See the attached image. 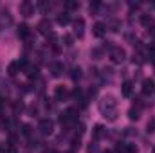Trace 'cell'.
<instances>
[{
	"instance_id": "6da1fadb",
	"label": "cell",
	"mask_w": 155,
	"mask_h": 153,
	"mask_svg": "<svg viewBox=\"0 0 155 153\" xmlns=\"http://www.w3.org/2000/svg\"><path fill=\"white\" fill-rule=\"evenodd\" d=\"M99 112L110 122L117 121V115H119V112H117V101L112 94H107V96H103L99 99Z\"/></svg>"
},
{
	"instance_id": "7a4b0ae2",
	"label": "cell",
	"mask_w": 155,
	"mask_h": 153,
	"mask_svg": "<svg viewBox=\"0 0 155 153\" xmlns=\"http://www.w3.org/2000/svg\"><path fill=\"white\" fill-rule=\"evenodd\" d=\"M78 112L74 110V108H69V110H65L63 114L60 115V124L63 126V128H71L72 124H76L78 121Z\"/></svg>"
},
{
	"instance_id": "3957f363",
	"label": "cell",
	"mask_w": 155,
	"mask_h": 153,
	"mask_svg": "<svg viewBox=\"0 0 155 153\" xmlns=\"http://www.w3.org/2000/svg\"><path fill=\"white\" fill-rule=\"evenodd\" d=\"M38 130L41 135H51L54 132V121L51 117H43L40 119V124H38Z\"/></svg>"
},
{
	"instance_id": "277c9868",
	"label": "cell",
	"mask_w": 155,
	"mask_h": 153,
	"mask_svg": "<svg viewBox=\"0 0 155 153\" xmlns=\"http://www.w3.org/2000/svg\"><path fill=\"white\" fill-rule=\"evenodd\" d=\"M126 58V50L123 47H112L110 50V61L112 63H123Z\"/></svg>"
},
{
	"instance_id": "5b68a950",
	"label": "cell",
	"mask_w": 155,
	"mask_h": 153,
	"mask_svg": "<svg viewBox=\"0 0 155 153\" xmlns=\"http://www.w3.org/2000/svg\"><path fill=\"white\" fill-rule=\"evenodd\" d=\"M20 13H22L25 18H29V16L35 15V5H33L31 2H22V4H20Z\"/></svg>"
},
{
	"instance_id": "8992f818",
	"label": "cell",
	"mask_w": 155,
	"mask_h": 153,
	"mask_svg": "<svg viewBox=\"0 0 155 153\" xmlns=\"http://www.w3.org/2000/svg\"><path fill=\"white\" fill-rule=\"evenodd\" d=\"M105 33H107V25H105L103 22H96L94 27H92V34H94L96 38H103Z\"/></svg>"
},
{
	"instance_id": "52a82bcc",
	"label": "cell",
	"mask_w": 155,
	"mask_h": 153,
	"mask_svg": "<svg viewBox=\"0 0 155 153\" xmlns=\"http://www.w3.org/2000/svg\"><path fill=\"white\" fill-rule=\"evenodd\" d=\"M141 90H143V94H144V96H150V94H153V92H155V83H153V79H143V86H141Z\"/></svg>"
},
{
	"instance_id": "ba28073f",
	"label": "cell",
	"mask_w": 155,
	"mask_h": 153,
	"mask_svg": "<svg viewBox=\"0 0 155 153\" xmlns=\"http://www.w3.org/2000/svg\"><path fill=\"white\" fill-rule=\"evenodd\" d=\"M74 34L78 38H83V34H85V20L83 18L74 20Z\"/></svg>"
},
{
	"instance_id": "9c48e42d",
	"label": "cell",
	"mask_w": 155,
	"mask_h": 153,
	"mask_svg": "<svg viewBox=\"0 0 155 153\" xmlns=\"http://www.w3.org/2000/svg\"><path fill=\"white\" fill-rule=\"evenodd\" d=\"M13 24V16H11V13L5 9V11H2L0 13V29H4V25H11Z\"/></svg>"
},
{
	"instance_id": "30bf717a",
	"label": "cell",
	"mask_w": 155,
	"mask_h": 153,
	"mask_svg": "<svg viewBox=\"0 0 155 153\" xmlns=\"http://www.w3.org/2000/svg\"><path fill=\"white\" fill-rule=\"evenodd\" d=\"M105 133H107L105 126H103V124H96V126H94V132H92V137H94L96 141H99V139L105 137Z\"/></svg>"
},
{
	"instance_id": "8fae6325",
	"label": "cell",
	"mask_w": 155,
	"mask_h": 153,
	"mask_svg": "<svg viewBox=\"0 0 155 153\" xmlns=\"http://www.w3.org/2000/svg\"><path fill=\"white\" fill-rule=\"evenodd\" d=\"M38 31L41 33V34H51V22H49L47 18L40 20V24H38Z\"/></svg>"
},
{
	"instance_id": "7c38bea8",
	"label": "cell",
	"mask_w": 155,
	"mask_h": 153,
	"mask_svg": "<svg viewBox=\"0 0 155 153\" xmlns=\"http://www.w3.org/2000/svg\"><path fill=\"white\" fill-rule=\"evenodd\" d=\"M132 90H134V83H132V81H124V83H123V88H121V94H123L124 97H130V96H132Z\"/></svg>"
},
{
	"instance_id": "4fadbf2b",
	"label": "cell",
	"mask_w": 155,
	"mask_h": 153,
	"mask_svg": "<svg viewBox=\"0 0 155 153\" xmlns=\"http://www.w3.org/2000/svg\"><path fill=\"white\" fill-rule=\"evenodd\" d=\"M56 22H58L60 25H67V24L71 22V15H69V11L60 13V15H58V18H56Z\"/></svg>"
},
{
	"instance_id": "5bb4252c",
	"label": "cell",
	"mask_w": 155,
	"mask_h": 153,
	"mask_svg": "<svg viewBox=\"0 0 155 153\" xmlns=\"http://www.w3.org/2000/svg\"><path fill=\"white\" fill-rule=\"evenodd\" d=\"M54 97H56L58 101H63V99L67 97V88H65V86H56V90H54Z\"/></svg>"
},
{
	"instance_id": "9a60e30c",
	"label": "cell",
	"mask_w": 155,
	"mask_h": 153,
	"mask_svg": "<svg viewBox=\"0 0 155 153\" xmlns=\"http://www.w3.org/2000/svg\"><path fill=\"white\" fill-rule=\"evenodd\" d=\"M51 72H52V77H60L61 72H63V65L61 63H52L51 65Z\"/></svg>"
},
{
	"instance_id": "2e32d148",
	"label": "cell",
	"mask_w": 155,
	"mask_h": 153,
	"mask_svg": "<svg viewBox=\"0 0 155 153\" xmlns=\"http://www.w3.org/2000/svg\"><path fill=\"white\" fill-rule=\"evenodd\" d=\"M16 34H18L20 38H27V36H29V27H27L25 24H20L18 29H16Z\"/></svg>"
},
{
	"instance_id": "e0dca14e",
	"label": "cell",
	"mask_w": 155,
	"mask_h": 153,
	"mask_svg": "<svg viewBox=\"0 0 155 153\" xmlns=\"http://www.w3.org/2000/svg\"><path fill=\"white\" fill-rule=\"evenodd\" d=\"M18 69H20L18 61H13V63H9V67H7V74H9V76H16V74H18Z\"/></svg>"
},
{
	"instance_id": "ac0fdd59",
	"label": "cell",
	"mask_w": 155,
	"mask_h": 153,
	"mask_svg": "<svg viewBox=\"0 0 155 153\" xmlns=\"http://www.w3.org/2000/svg\"><path fill=\"white\" fill-rule=\"evenodd\" d=\"M128 117H130L132 121H139V117H141V110L135 108V106H132V108L128 110Z\"/></svg>"
},
{
	"instance_id": "d6986e66",
	"label": "cell",
	"mask_w": 155,
	"mask_h": 153,
	"mask_svg": "<svg viewBox=\"0 0 155 153\" xmlns=\"http://www.w3.org/2000/svg\"><path fill=\"white\" fill-rule=\"evenodd\" d=\"M61 41H63L65 47H72V45H74V36H72V34H63Z\"/></svg>"
},
{
	"instance_id": "ffe728a7",
	"label": "cell",
	"mask_w": 155,
	"mask_h": 153,
	"mask_svg": "<svg viewBox=\"0 0 155 153\" xmlns=\"http://www.w3.org/2000/svg\"><path fill=\"white\" fill-rule=\"evenodd\" d=\"M146 56L155 61V43H150V45H148V49H146Z\"/></svg>"
},
{
	"instance_id": "44dd1931",
	"label": "cell",
	"mask_w": 155,
	"mask_h": 153,
	"mask_svg": "<svg viewBox=\"0 0 155 153\" xmlns=\"http://www.w3.org/2000/svg\"><path fill=\"white\" fill-rule=\"evenodd\" d=\"M71 77L78 81V79H81V69L79 67H72V72H71Z\"/></svg>"
},
{
	"instance_id": "7402d4cb",
	"label": "cell",
	"mask_w": 155,
	"mask_h": 153,
	"mask_svg": "<svg viewBox=\"0 0 155 153\" xmlns=\"http://www.w3.org/2000/svg\"><path fill=\"white\" fill-rule=\"evenodd\" d=\"M65 5H67L69 11H76V9H79V2H76V0H69Z\"/></svg>"
},
{
	"instance_id": "603a6c76",
	"label": "cell",
	"mask_w": 155,
	"mask_h": 153,
	"mask_svg": "<svg viewBox=\"0 0 155 153\" xmlns=\"http://www.w3.org/2000/svg\"><path fill=\"white\" fill-rule=\"evenodd\" d=\"M146 132H148V133H155V117H152V119L148 121V124H146Z\"/></svg>"
},
{
	"instance_id": "cb8c5ba5",
	"label": "cell",
	"mask_w": 155,
	"mask_h": 153,
	"mask_svg": "<svg viewBox=\"0 0 155 153\" xmlns=\"http://www.w3.org/2000/svg\"><path fill=\"white\" fill-rule=\"evenodd\" d=\"M124 153H137L135 144H124Z\"/></svg>"
},
{
	"instance_id": "d4e9b609",
	"label": "cell",
	"mask_w": 155,
	"mask_h": 153,
	"mask_svg": "<svg viewBox=\"0 0 155 153\" xmlns=\"http://www.w3.org/2000/svg\"><path fill=\"white\" fill-rule=\"evenodd\" d=\"M90 54H92V58H94V60H99V58H101V54H103V50H101V49H94Z\"/></svg>"
},
{
	"instance_id": "484cf974",
	"label": "cell",
	"mask_w": 155,
	"mask_h": 153,
	"mask_svg": "<svg viewBox=\"0 0 155 153\" xmlns=\"http://www.w3.org/2000/svg\"><path fill=\"white\" fill-rule=\"evenodd\" d=\"M22 133H24L25 137H29V135H31V126H29V124H24V126H22Z\"/></svg>"
},
{
	"instance_id": "4316f807",
	"label": "cell",
	"mask_w": 155,
	"mask_h": 153,
	"mask_svg": "<svg viewBox=\"0 0 155 153\" xmlns=\"http://www.w3.org/2000/svg\"><path fill=\"white\" fill-rule=\"evenodd\" d=\"M27 74H29V77H38V69L36 67H31Z\"/></svg>"
},
{
	"instance_id": "83f0119b",
	"label": "cell",
	"mask_w": 155,
	"mask_h": 153,
	"mask_svg": "<svg viewBox=\"0 0 155 153\" xmlns=\"http://www.w3.org/2000/svg\"><path fill=\"white\" fill-rule=\"evenodd\" d=\"M97 7H99V2H90V5H88L90 13H96V11H97Z\"/></svg>"
},
{
	"instance_id": "f1b7e54d",
	"label": "cell",
	"mask_w": 155,
	"mask_h": 153,
	"mask_svg": "<svg viewBox=\"0 0 155 153\" xmlns=\"http://www.w3.org/2000/svg\"><path fill=\"white\" fill-rule=\"evenodd\" d=\"M150 22H152V18H150L148 15H143V16H141V24H143V25H148Z\"/></svg>"
},
{
	"instance_id": "f546056e",
	"label": "cell",
	"mask_w": 155,
	"mask_h": 153,
	"mask_svg": "<svg viewBox=\"0 0 155 153\" xmlns=\"http://www.w3.org/2000/svg\"><path fill=\"white\" fill-rule=\"evenodd\" d=\"M38 9H41V11H47V9H51V5H49V4H45V2H40V4H38Z\"/></svg>"
},
{
	"instance_id": "4dcf8cb0",
	"label": "cell",
	"mask_w": 155,
	"mask_h": 153,
	"mask_svg": "<svg viewBox=\"0 0 155 153\" xmlns=\"http://www.w3.org/2000/svg\"><path fill=\"white\" fill-rule=\"evenodd\" d=\"M117 27H119V22H114L112 24V31H117Z\"/></svg>"
},
{
	"instance_id": "1f68e13d",
	"label": "cell",
	"mask_w": 155,
	"mask_h": 153,
	"mask_svg": "<svg viewBox=\"0 0 155 153\" xmlns=\"http://www.w3.org/2000/svg\"><path fill=\"white\" fill-rule=\"evenodd\" d=\"M150 33H152V34L155 36V27H152V31H150Z\"/></svg>"
},
{
	"instance_id": "d6a6232c",
	"label": "cell",
	"mask_w": 155,
	"mask_h": 153,
	"mask_svg": "<svg viewBox=\"0 0 155 153\" xmlns=\"http://www.w3.org/2000/svg\"><path fill=\"white\" fill-rule=\"evenodd\" d=\"M0 108H2V97H0Z\"/></svg>"
},
{
	"instance_id": "836d02e7",
	"label": "cell",
	"mask_w": 155,
	"mask_h": 153,
	"mask_svg": "<svg viewBox=\"0 0 155 153\" xmlns=\"http://www.w3.org/2000/svg\"><path fill=\"white\" fill-rule=\"evenodd\" d=\"M65 153H74V151H65Z\"/></svg>"
},
{
	"instance_id": "e575fe53",
	"label": "cell",
	"mask_w": 155,
	"mask_h": 153,
	"mask_svg": "<svg viewBox=\"0 0 155 153\" xmlns=\"http://www.w3.org/2000/svg\"><path fill=\"white\" fill-rule=\"evenodd\" d=\"M47 153H56V151H47Z\"/></svg>"
},
{
	"instance_id": "d590c367",
	"label": "cell",
	"mask_w": 155,
	"mask_h": 153,
	"mask_svg": "<svg viewBox=\"0 0 155 153\" xmlns=\"http://www.w3.org/2000/svg\"><path fill=\"white\" fill-rule=\"evenodd\" d=\"M153 153H155V146H153Z\"/></svg>"
}]
</instances>
